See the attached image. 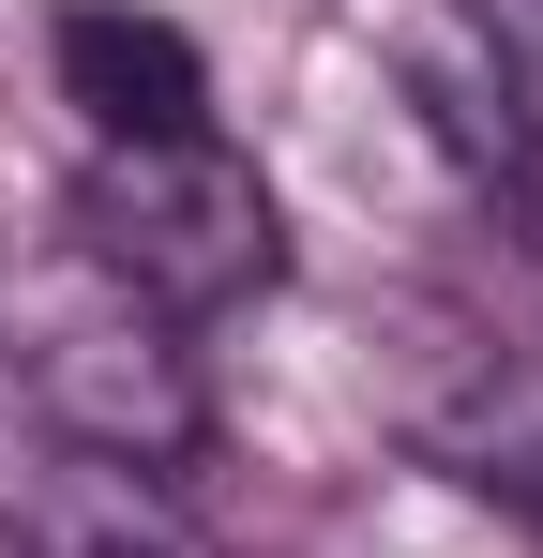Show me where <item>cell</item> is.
Returning <instances> with one entry per match:
<instances>
[{
  "mask_svg": "<svg viewBox=\"0 0 543 558\" xmlns=\"http://www.w3.org/2000/svg\"><path fill=\"white\" fill-rule=\"evenodd\" d=\"M0 408L61 423L90 453H136V468H181L196 453V363H181V317H152L121 272H90L76 242L31 257L0 287Z\"/></svg>",
  "mask_w": 543,
  "mask_h": 558,
  "instance_id": "obj_1",
  "label": "cell"
},
{
  "mask_svg": "<svg viewBox=\"0 0 543 558\" xmlns=\"http://www.w3.org/2000/svg\"><path fill=\"white\" fill-rule=\"evenodd\" d=\"M76 257L121 272L152 317H227L287 272V227H272V182L227 136H152V151H90Z\"/></svg>",
  "mask_w": 543,
  "mask_h": 558,
  "instance_id": "obj_2",
  "label": "cell"
},
{
  "mask_svg": "<svg viewBox=\"0 0 543 558\" xmlns=\"http://www.w3.org/2000/svg\"><path fill=\"white\" fill-rule=\"evenodd\" d=\"M0 544L15 558H196V529H181L167 468L90 453L61 423L0 408Z\"/></svg>",
  "mask_w": 543,
  "mask_h": 558,
  "instance_id": "obj_3",
  "label": "cell"
},
{
  "mask_svg": "<svg viewBox=\"0 0 543 558\" xmlns=\"http://www.w3.org/2000/svg\"><path fill=\"white\" fill-rule=\"evenodd\" d=\"M46 61H61V106H90V136H106V151L212 136V61L181 46L167 15H136V0H61Z\"/></svg>",
  "mask_w": 543,
  "mask_h": 558,
  "instance_id": "obj_4",
  "label": "cell"
}]
</instances>
